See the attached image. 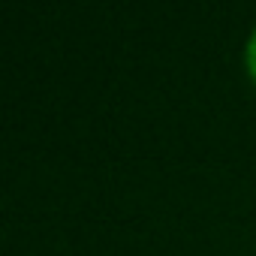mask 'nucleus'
<instances>
[{
  "mask_svg": "<svg viewBox=\"0 0 256 256\" xmlns=\"http://www.w3.org/2000/svg\"><path fill=\"white\" fill-rule=\"evenodd\" d=\"M244 64H247V72L256 78V28H253V34H250V40H247V48H244Z\"/></svg>",
  "mask_w": 256,
  "mask_h": 256,
  "instance_id": "obj_1",
  "label": "nucleus"
}]
</instances>
